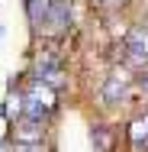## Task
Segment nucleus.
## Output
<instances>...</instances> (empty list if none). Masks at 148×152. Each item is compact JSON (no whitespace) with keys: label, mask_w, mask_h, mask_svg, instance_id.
<instances>
[{"label":"nucleus","mask_w":148,"mask_h":152,"mask_svg":"<svg viewBox=\"0 0 148 152\" xmlns=\"http://www.w3.org/2000/svg\"><path fill=\"white\" fill-rule=\"evenodd\" d=\"M122 52V65L126 68H132V71H142L148 68V20L145 23H132L126 36H122V45H119Z\"/></svg>","instance_id":"39448f33"},{"label":"nucleus","mask_w":148,"mask_h":152,"mask_svg":"<svg viewBox=\"0 0 148 152\" xmlns=\"http://www.w3.org/2000/svg\"><path fill=\"white\" fill-rule=\"evenodd\" d=\"M135 97V71L126 68V65H110L103 75H100V84H97V107L100 113L113 117L119 110H126Z\"/></svg>","instance_id":"f03ea898"},{"label":"nucleus","mask_w":148,"mask_h":152,"mask_svg":"<svg viewBox=\"0 0 148 152\" xmlns=\"http://www.w3.org/2000/svg\"><path fill=\"white\" fill-rule=\"evenodd\" d=\"M55 0H23V10H26V20H29V26L35 29L39 26V20L48 13V7H52Z\"/></svg>","instance_id":"1a4fd4ad"},{"label":"nucleus","mask_w":148,"mask_h":152,"mask_svg":"<svg viewBox=\"0 0 148 152\" xmlns=\"http://www.w3.org/2000/svg\"><path fill=\"white\" fill-rule=\"evenodd\" d=\"M100 10H122V7H129L132 0H93Z\"/></svg>","instance_id":"9d476101"},{"label":"nucleus","mask_w":148,"mask_h":152,"mask_svg":"<svg viewBox=\"0 0 148 152\" xmlns=\"http://www.w3.org/2000/svg\"><path fill=\"white\" fill-rule=\"evenodd\" d=\"M52 149V142H39V146H19V142H13V152H48Z\"/></svg>","instance_id":"9b49d317"},{"label":"nucleus","mask_w":148,"mask_h":152,"mask_svg":"<svg viewBox=\"0 0 148 152\" xmlns=\"http://www.w3.org/2000/svg\"><path fill=\"white\" fill-rule=\"evenodd\" d=\"M122 146L126 152H148V104L135 107L122 123Z\"/></svg>","instance_id":"423d86ee"},{"label":"nucleus","mask_w":148,"mask_h":152,"mask_svg":"<svg viewBox=\"0 0 148 152\" xmlns=\"http://www.w3.org/2000/svg\"><path fill=\"white\" fill-rule=\"evenodd\" d=\"M10 142H19V146L52 142V123H39V120H23V117H16L13 129H10Z\"/></svg>","instance_id":"0eeeda50"},{"label":"nucleus","mask_w":148,"mask_h":152,"mask_svg":"<svg viewBox=\"0 0 148 152\" xmlns=\"http://www.w3.org/2000/svg\"><path fill=\"white\" fill-rule=\"evenodd\" d=\"M58 45L61 42H42V45L32 52V58H29L26 78L42 81V84H48V88H55V91H64V84H68V61H64Z\"/></svg>","instance_id":"7ed1b4c3"},{"label":"nucleus","mask_w":148,"mask_h":152,"mask_svg":"<svg viewBox=\"0 0 148 152\" xmlns=\"http://www.w3.org/2000/svg\"><path fill=\"white\" fill-rule=\"evenodd\" d=\"M13 104H16V117H23V120L55 123V117H58V110H61V91L42 84V81L26 78V81L19 84Z\"/></svg>","instance_id":"f257e3e1"},{"label":"nucleus","mask_w":148,"mask_h":152,"mask_svg":"<svg viewBox=\"0 0 148 152\" xmlns=\"http://www.w3.org/2000/svg\"><path fill=\"white\" fill-rule=\"evenodd\" d=\"M71 29H74V3L71 0H55L32 32L42 42H64Z\"/></svg>","instance_id":"20e7f679"},{"label":"nucleus","mask_w":148,"mask_h":152,"mask_svg":"<svg viewBox=\"0 0 148 152\" xmlns=\"http://www.w3.org/2000/svg\"><path fill=\"white\" fill-rule=\"evenodd\" d=\"M122 142V129L113 126L110 120H93L90 123V146L93 152H116Z\"/></svg>","instance_id":"6e6552de"}]
</instances>
